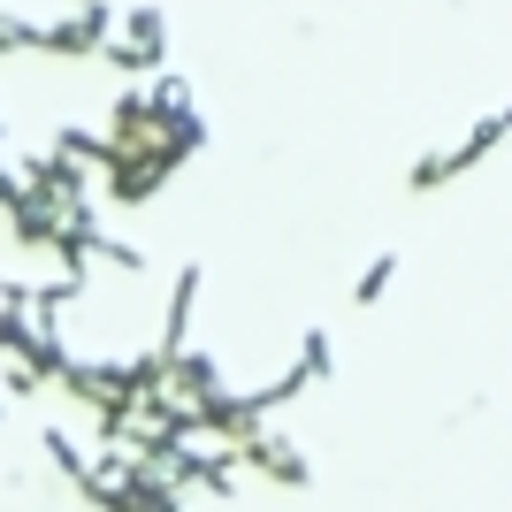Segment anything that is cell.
Here are the masks:
<instances>
[{"label": "cell", "instance_id": "cell-2", "mask_svg": "<svg viewBox=\"0 0 512 512\" xmlns=\"http://www.w3.org/2000/svg\"><path fill=\"white\" fill-rule=\"evenodd\" d=\"M390 283H398V253H375V260L360 268V276H352V306H375V299L390 291Z\"/></svg>", "mask_w": 512, "mask_h": 512}, {"label": "cell", "instance_id": "cell-1", "mask_svg": "<svg viewBox=\"0 0 512 512\" xmlns=\"http://www.w3.org/2000/svg\"><path fill=\"white\" fill-rule=\"evenodd\" d=\"M497 146H512V100H505V107H490V115H474L467 130L436 138V146H428L421 161L406 169V184H413V192H444V184L474 176V169H482V161H490Z\"/></svg>", "mask_w": 512, "mask_h": 512}]
</instances>
